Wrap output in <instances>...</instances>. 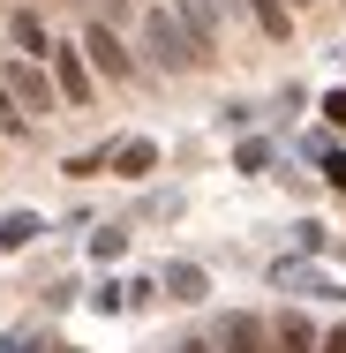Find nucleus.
<instances>
[{
  "instance_id": "23",
  "label": "nucleus",
  "mask_w": 346,
  "mask_h": 353,
  "mask_svg": "<svg viewBox=\"0 0 346 353\" xmlns=\"http://www.w3.org/2000/svg\"><path fill=\"white\" fill-rule=\"evenodd\" d=\"M173 353H181V346H173Z\"/></svg>"
},
{
  "instance_id": "11",
  "label": "nucleus",
  "mask_w": 346,
  "mask_h": 353,
  "mask_svg": "<svg viewBox=\"0 0 346 353\" xmlns=\"http://www.w3.org/2000/svg\"><path fill=\"white\" fill-rule=\"evenodd\" d=\"M113 165H121L128 181H143V173L158 165V143H113Z\"/></svg>"
},
{
  "instance_id": "5",
  "label": "nucleus",
  "mask_w": 346,
  "mask_h": 353,
  "mask_svg": "<svg viewBox=\"0 0 346 353\" xmlns=\"http://www.w3.org/2000/svg\"><path fill=\"white\" fill-rule=\"evenodd\" d=\"M173 15H181V30H189L196 61H211V53H218V8H211V0H173Z\"/></svg>"
},
{
  "instance_id": "3",
  "label": "nucleus",
  "mask_w": 346,
  "mask_h": 353,
  "mask_svg": "<svg viewBox=\"0 0 346 353\" xmlns=\"http://www.w3.org/2000/svg\"><path fill=\"white\" fill-rule=\"evenodd\" d=\"M46 61H53V90L68 105H90V61H83V46H53Z\"/></svg>"
},
{
  "instance_id": "9",
  "label": "nucleus",
  "mask_w": 346,
  "mask_h": 353,
  "mask_svg": "<svg viewBox=\"0 0 346 353\" xmlns=\"http://www.w3.org/2000/svg\"><path fill=\"white\" fill-rule=\"evenodd\" d=\"M38 233H46V218H38V211H8V218H0V248H30Z\"/></svg>"
},
{
  "instance_id": "6",
  "label": "nucleus",
  "mask_w": 346,
  "mask_h": 353,
  "mask_svg": "<svg viewBox=\"0 0 346 353\" xmlns=\"http://www.w3.org/2000/svg\"><path fill=\"white\" fill-rule=\"evenodd\" d=\"M0 83L15 90V105H38V113L53 105V83H46V75L30 68V61H8V68H0Z\"/></svg>"
},
{
  "instance_id": "12",
  "label": "nucleus",
  "mask_w": 346,
  "mask_h": 353,
  "mask_svg": "<svg viewBox=\"0 0 346 353\" xmlns=\"http://www.w3.org/2000/svg\"><path fill=\"white\" fill-rule=\"evenodd\" d=\"M271 279L278 285H309V293H339L331 279H316V271H301V263H271Z\"/></svg>"
},
{
  "instance_id": "21",
  "label": "nucleus",
  "mask_w": 346,
  "mask_h": 353,
  "mask_svg": "<svg viewBox=\"0 0 346 353\" xmlns=\"http://www.w3.org/2000/svg\"><path fill=\"white\" fill-rule=\"evenodd\" d=\"M286 8H309V0H286Z\"/></svg>"
},
{
  "instance_id": "13",
  "label": "nucleus",
  "mask_w": 346,
  "mask_h": 353,
  "mask_svg": "<svg viewBox=\"0 0 346 353\" xmlns=\"http://www.w3.org/2000/svg\"><path fill=\"white\" fill-rule=\"evenodd\" d=\"M23 128H30V113H23V105H15V90L0 83V136H23Z\"/></svg>"
},
{
  "instance_id": "19",
  "label": "nucleus",
  "mask_w": 346,
  "mask_h": 353,
  "mask_svg": "<svg viewBox=\"0 0 346 353\" xmlns=\"http://www.w3.org/2000/svg\"><path fill=\"white\" fill-rule=\"evenodd\" d=\"M316 353H346V323H339V331H331V339H324Z\"/></svg>"
},
{
  "instance_id": "7",
  "label": "nucleus",
  "mask_w": 346,
  "mask_h": 353,
  "mask_svg": "<svg viewBox=\"0 0 346 353\" xmlns=\"http://www.w3.org/2000/svg\"><path fill=\"white\" fill-rule=\"evenodd\" d=\"M324 339H316V323L309 316H278L271 323V353H316Z\"/></svg>"
},
{
  "instance_id": "10",
  "label": "nucleus",
  "mask_w": 346,
  "mask_h": 353,
  "mask_svg": "<svg viewBox=\"0 0 346 353\" xmlns=\"http://www.w3.org/2000/svg\"><path fill=\"white\" fill-rule=\"evenodd\" d=\"M249 15H256L264 38H294V8H286V0H249Z\"/></svg>"
},
{
  "instance_id": "20",
  "label": "nucleus",
  "mask_w": 346,
  "mask_h": 353,
  "mask_svg": "<svg viewBox=\"0 0 346 353\" xmlns=\"http://www.w3.org/2000/svg\"><path fill=\"white\" fill-rule=\"evenodd\" d=\"M331 181H339V188H346V150H339V158H331Z\"/></svg>"
},
{
  "instance_id": "22",
  "label": "nucleus",
  "mask_w": 346,
  "mask_h": 353,
  "mask_svg": "<svg viewBox=\"0 0 346 353\" xmlns=\"http://www.w3.org/2000/svg\"><path fill=\"white\" fill-rule=\"evenodd\" d=\"M211 8H233V0H211Z\"/></svg>"
},
{
  "instance_id": "15",
  "label": "nucleus",
  "mask_w": 346,
  "mask_h": 353,
  "mask_svg": "<svg viewBox=\"0 0 346 353\" xmlns=\"http://www.w3.org/2000/svg\"><path fill=\"white\" fill-rule=\"evenodd\" d=\"M121 248H128V233H121V225H106V233H98V241H90V256H98V263H113V256H121Z\"/></svg>"
},
{
  "instance_id": "4",
  "label": "nucleus",
  "mask_w": 346,
  "mask_h": 353,
  "mask_svg": "<svg viewBox=\"0 0 346 353\" xmlns=\"http://www.w3.org/2000/svg\"><path fill=\"white\" fill-rule=\"evenodd\" d=\"M218 353H271V323L249 316V308L226 316V323H218Z\"/></svg>"
},
{
  "instance_id": "16",
  "label": "nucleus",
  "mask_w": 346,
  "mask_h": 353,
  "mask_svg": "<svg viewBox=\"0 0 346 353\" xmlns=\"http://www.w3.org/2000/svg\"><path fill=\"white\" fill-rule=\"evenodd\" d=\"M324 121H331V128H346V90H331V98H324Z\"/></svg>"
},
{
  "instance_id": "8",
  "label": "nucleus",
  "mask_w": 346,
  "mask_h": 353,
  "mask_svg": "<svg viewBox=\"0 0 346 353\" xmlns=\"http://www.w3.org/2000/svg\"><path fill=\"white\" fill-rule=\"evenodd\" d=\"M158 293H173V301H204V293H211V279H204V263H166Z\"/></svg>"
},
{
  "instance_id": "2",
  "label": "nucleus",
  "mask_w": 346,
  "mask_h": 353,
  "mask_svg": "<svg viewBox=\"0 0 346 353\" xmlns=\"http://www.w3.org/2000/svg\"><path fill=\"white\" fill-rule=\"evenodd\" d=\"M83 61H90V68L98 75H113V83H136V53H128V46H121V30H113V23H90V30H83Z\"/></svg>"
},
{
  "instance_id": "17",
  "label": "nucleus",
  "mask_w": 346,
  "mask_h": 353,
  "mask_svg": "<svg viewBox=\"0 0 346 353\" xmlns=\"http://www.w3.org/2000/svg\"><path fill=\"white\" fill-rule=\"evenodd\" d=\"M128 8H136V0H98V23H121Z\"/></svg>"
},
{
  "instance_id": "1",
  "label": "nucleus",
  "mask_w": 346,
  "mask_h": 353,
  "mask_svg": "<svg viewBox=\"0 0 346 353\" xmlns=\"http://www.w3.org/2000/svg\"><path fill=\"white\" fill-rule=\"evenodd\" d=\"M143 46H151V68H166V75L196 68V46H189V30H181L173 8H151L143 15Z\"/></svg>"
},
{
  "instance_id": "18",
  "label": "nucleus",
  "mask_w": 346,
  "mask_h": 353,
  "mask_svg": "<svg viewBox=\"0 0 346 353\" xmlns=\"http://www.w3.org/2000/svg\"><path fill=\"white\" fill-rule=\"evenodd\" d=\"M181 353H218V339H181Z\"/></svg>"
},
{
  "instance_id": "14",
  "label": "nucleus",
  "mask_w": 346,
  "mask_h": 353,
  "mask_svg": "<svg viewBox=\"0 0 346 353\" xmlns=\"http://www.w3.org/2000/svg\"><path fill=\"white\" fill-rule=\"evenodd\" d=\"M8 30H15V46H30V53H53V46H46V30H38V15H15Z\"/></svg>"
}]
</instances>
